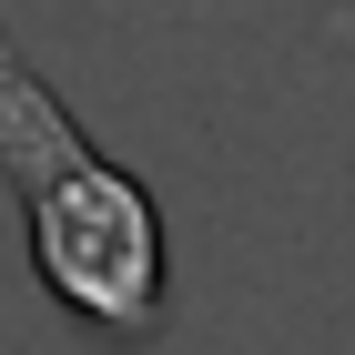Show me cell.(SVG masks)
Wrapping results in <instances>:
<instances>
[{"instance_id":"obj_1","label":"cell","mask_w":355,"mask_h":355,"mask_svg":"<svg viewBox=\"0 0 355 355\" xmlns=\"http://www.w3.org/2000/svg\"><path fill=\"white\" fill-rule=\"evenodd\" d=\"M0 183H10V203L31 223V264H41L61 315H82L112 345H153L163 335L173 254H163L153 193L71 122V102L21 61L10 31H0Z\"/></svg>"}]
</instances>
